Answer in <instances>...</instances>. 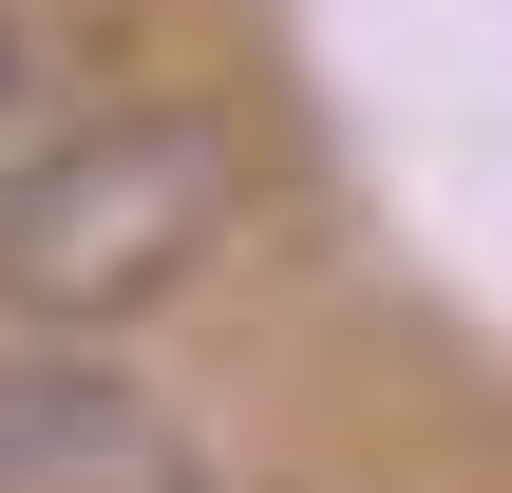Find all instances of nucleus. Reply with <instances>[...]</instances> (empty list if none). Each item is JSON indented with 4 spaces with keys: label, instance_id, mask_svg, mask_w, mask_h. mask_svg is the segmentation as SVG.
Listing matches in <instances>:
<instances>
[{
    "label": "nucleus",
    "instance_id": "7ed1b4c3",
    "mask_svg": "<svg viewBox=\"0 0 512 493\" xmlns=\"http://www.w3.org/2000/svg\"><path fill=\"white\" fill-rule=\"evenodd\" d=\"M19 133H38V38L0 19V152H19Z\"/></svg>",
    "mask_w": 512,
    "mask_h": 493
},
{
    "label": "nucleus",
    "instance_id": "f257e3e1",
    "mask_svg": "<svg viewBox=\"0 0 512 493\" xmlns=\"http://www.w3.org/2000/svg\"><path fill=\"white\" fill-rule=\"evenodd\" d=\"M247 228V133L190 95H95L0 152V304L19 323H152Z\"/></svg>",
    "mask_w": 512,
    "mask_h": 493
},
{
    "label": "nucleus",
    "instance_id": "f03ea898",
    "mask_svg": "<svg viewBox=\"0 0 512 493\" xmlns=\"http://www.w3.org/2000/svg\"><path fill=\"white\" fill-rule=\"evenodd\" d=\"M209 456L152 380L76 361V342H0V493H171Z\"/></svg>",
    "mask_w": 512,
    "mask_h": 493
}]
</instances>
